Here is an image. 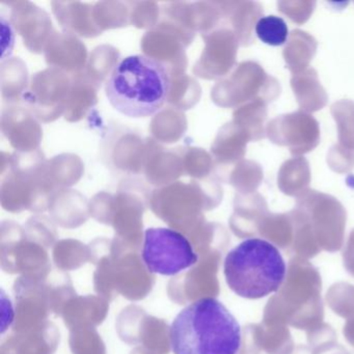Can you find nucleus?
Returning <instances> with one entry per match:
<instances>
[{
	"instance_id": "nucleus-3",
	"label": "nucleus",
	"mask_w": 354,
	"mask_h": 354,
	"mask_svg": "<svg viewBox=\"0 0 354 354\" xmlns=\"http://www.w3.org/2000/svg\"><path fill=\"white\" fill-rule=\"evenodd\" d=\"M223 274L236 295L260 299L279 291L287 275V264L274 244L248 238L227 252Z\"/></svg>"
},
{
	"instance_id": "nucleus-10",
	"label": "nucleus",
	"mask_w": 354,
	"mask_h": 354,
	"mask_svg": "<svg viewBox=\"0 0 354 354\" xmlns=\"http://www.w3.org/2000/svg\"><path fill=\"white\" fill-rule=\"evenodd\" d=\"M331 113L337 123L339 140L348 150H354V103L341 101L331 107Z\"/></svg>"
},
{
	"instance_id": "nucleus-1",
	"label": "nucleus",
	"mask_w": 354,
	"mask_h": 354,
	"mask_svg": "<svg viewBox=\"0 0 354 354\" xmlns=\"http://www.w3.org/2000/svg\"><path fill=\"white\" fill-rule=\"evenodd\" d=\"M169 343L174 354H238L241 326L223 302L201 298L175 317L169 327Z\"/></svg>"
},
{
	"instance_id": "nucleus-7",
	"label": "nucleus",
	"mask_w": 354,
	"mask_h": 354,
	"mask_svg": "<svg viewBox=\"0 0 354 354\" xmlns=\"http://www.w3.org/2000/svg\"><path fill=\"white\" fill-rule=\"evenodd\" d=\"M317 43L313 37L301 30H294L283 51L288 68L294 74L301 73L316 53Z\"/></svg>"
},
{
	"instance_id": "nucleus-5",
	"label": "nucleus",
	"mask_w": 354,
	"mask_h": 354,
	"mask_svg": "<svg viewBox=\"0 0 354 354\" xmlns=\"http://www.w3.org/2000/svg\"><path fill=\"white\" fill-rule=\"evenodd\" d=\"M266 133L273 144L288 147L295 156L314 150L320 142L318 122L302 111L275 118L267 125Z\"/></svg>"
},
{
	"instance_id": "nucleus-6",
	"label": "nucleus",
	"mask_w": 354,
	"mask_h": 354,
	"mask_svg": "<svg viewBox=\"0 0 354 354\" xmlns=\"http://www.w3.org/2000/svg\"><path fill=\"white\" fill-rule=\"evenodd\" d=\"M291 84L302 111H317L326 104V94L315 70L308 69L301 73L294 74Z\"/></svg>"
},
{
	"instance_id": "nucleus-2",
	"label": "nucleus",
	"mask_w": 354,
	"mask_h": 354,
	"mask_svg": "<svg viewBox=\"0 0 354 354\" xmlns=\"http://www.w3.org/2000/svg\"><path fill=\"white\" fill-rule=\"evenodd\" d=\"M171 82L167 65L145 55H129L117 64L105 84L109 104L134 119L158 113L169 99Z\"/></svg>"
},
{
	"instance_id": "nucleus-9",
	"label": "nucleus",
	"mask_w": 354,
	"mask_h": 354,
	"mask_svg": "<svg viewBox=\"0 0 354 354\" xmlns=\"http://www.w3.org/2000/svg\"><path fill=\"white\" fill-rule=\"evenodd\" d=\"M256 34L265 44L281 46L287 42L289 30L285 20L271 15L265 16L258 20L256 24Z\"/></svg>"
},
{
	"instance_id": "nucleus-4",
	"label": "nucleus",
	"mask_w": 354,
	"mask_h": 354,
	"mask_svg": "<svg viewBox=\"0 0 354 354\" xmlns=\"http://www.w3.org/2000/svg\"><path fill=\"white\" fill-rule=\"evenodd\" d=\"M142 260L153 274L175 277L192 268L198 256L189 240L169 227H149L145 231Z\"/></svg>"
},
{
	"instance_id": "nucleus-8",
	"label": "nucleus",
	"mask_w": 354,
	"mask_h": 354,
	"mask_svg": "<svg viewBox=\"0 0 354 354\" xmlns=\"http://www.w3.org/2000/svg\"><path fill=\"white\" fill-rule=\"evenodd\" d=\"M310 169L306 159L295 158L287 161L279 171V185L288 196H301L308 192Z\"/></svg>"
}]
</instances>
